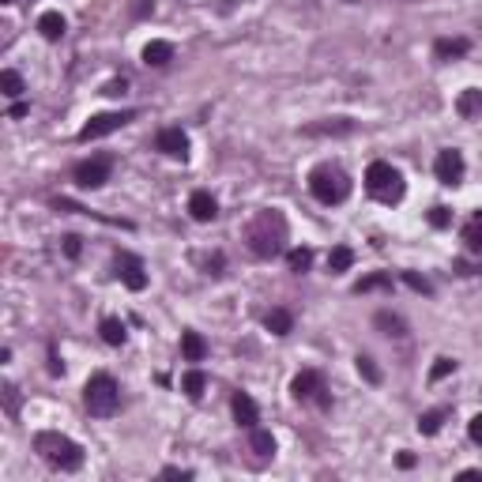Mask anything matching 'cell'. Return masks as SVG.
<instances>
[{
	"label": "cell",
	"mask_w": 482,
	"mask_h": 482,
	"mask_svg": "<svg viewBox=\"0 0 482 482\" xmlns=\"http://www.w3.org/2000/svg\"><path fill=\"white\" fill-rule=\"evenodd\" d=\"M463 245H467V252L482 257V211H475V215L467 219V226H463Z\"/></svg>",
	"instance_id": "obj_21"
},
{
	"label": "cell",
	"mask_w": 482,
	"mask_h": 482,
	"mask_svg": "<svg viewBox=\"0 0 482 482\" xmlns=\"http://www.w3.org/2000/svg\"><path fill=\"white\" fill-rule=\"evenodd\" d=\"M136 117L132 110H113V113H95L87 120L83 128H79V140L91 143V140H102V136H110V132H117L120 125H128V120Z\"/></svg>",
	"instance_id": "obj_8"
},
{
	"label": "cell",
	"mask_w": 482,
	"mask_h": 482,
	"mask_svg": "<svg viewBox=\"0 0 482 482\" xmlns=\"http://www.w3.org/2000/svg\"><path fill=\"white\" fill-rule=\"evenodd\" d=\"M181 354H185V362H204L207 358L204 336H200V332H185V336H181Z\"/></svg>",
	"instance_id": "obj_19"
},
{
	"label": "cell",
	"mask_w": 482,
	"mask_h": 482,
	"mask_svg": "<svg viewBox=\"0 0 482 482\" xmlns=\"http://www.w3.org/2000/svg\"><path fill=\"white\" fill-rule=\"evenodd\" d=\"M125 91H128V79H125V76H120V79H110V83H106V87H102V95H110V98H117V95H125Z\"/></svg>",
	"instance_id": "obj_34"
},
{
	"label": "cell",
	"mask_w": 482,
	"mask_h": 482,
	"mask_svg": "<svg viewBox=\"0 0 482 482\" xmlns=\"http://www.w3.org/2000/svg\"><path fill=\"white\" fill-rule=\"evenodd\" d=\"M264 328L272 332V336H290L294 332V317H290V309H272L264 317Z\"/></svg>",
	"instance_id": "obj_22"
},
{
	"label": "cell",
	"mask_w": 482,
	"mask_h": 482,
	"mask_svg": "<svg viewBox=\"0 0 482 482\" xmlns=\"http://www.w3.org/2000/svg\"><path fill=\"white\" fill-rule=\"evenodd\" d=\"M290 396L298 399V404H320V407L332 404V399H328V384H324V377H320L317 369H302L298 377L290 381Z\"/></svg>",
	"instance_id": "obj_6"
},
{
	"label": "cell",
	"mask_w": 482,
	"mask_h": 482,
	"mask_svg": "<svg viewBox=\"0 0 482 482\" xmlns=\"http://www.w3.org/2000/svg\"><path fill=\"white\" fill-rule=\"evenodd\" d=\"M98 332H102V339L110 343V347H120V343H125V324H120L117 317H106Z\"/></svg>",
	"instance_id": "obj_27"
},
{
	"label": "cell",
	"mask_w": 482,
	"mask_h": 482,
	"mask_svg": "<svg viewBox=\"0 0 482 482\" xmlns=\"http://www.w3.org/2000/svg\"><path fill=\"white\" fill-rule=\"evenodd\" d=\"M252 437V452H260V456H272V452H275V437L272 434H267V430H260V426H252V430H249Z\"/></svg>",
	"instance_id": "obj_28"
},
{
	"label": "cell",
	"mask_w": 482,
	"mask_h": 482,
	"mask_svg": "<svg viewBox=\"0 0 482 482\" xmlns=\"http://www.w3.org/2000/svg\"><path fill=\"white\" fill-rule=\"evenodd\" d=\"M287 264H290V272H309L313 252H309V249H290V252H287Z\"/></svg>",
	"instance_id": "obj_30"
},
{
	"label": "cell",
	"mask_w": 482,
	"mask_h": 482,
	"mask_svg": "<svg viewBox=\"0 0 482 482\" xmlns=\"http://www.w3.org/2000/svg\"><path fill=\"white\" fill-rule=\"evenodd\" d=\"M245 241H249L252 257H260V260L279 257V252L287 249V219H283V211H275V207L260 211V215L245 226Z\"/></svg>",
	"instance_id": "obj_1"
},
{
	"label": "cell",
	"mask_w": 482,
	"mask_h": 482,
	"mask_svg": "<svg viewBox=\"0 0 482 482\" xmlns=\"http://www.w3.org/2000/svg\"><path fill=\"white\" fill-rule=\"evenodd\" d=\"M456 272H460V275H478L482 267H478V264H471V260H456Z\"/></svg>",
	"instance_id": "obj_38"
},
{
	"label": "cell",
	"mask_w": 482,
	"mask_h": 482,
	"mask_svg": "<svg viewBox=\"0 0 482 482\" xmlns=\"http://www.w3.org/2000/svg\"><path fill=\"white\" fill-rule=\"evenodd\" d=\"M448 419V407H437V411H426L422 419H419V430L426 434V437H434L437 430H441V422Z\"/></svg>",
	"instance_id": "obj_26"
},
{
	"label": "cell",
	"mask_w": 482,
	"mask_h": 482,
	"mask_svg": "<svg viewBox=\"0 0 482 482\" xmlns=\"http://www.w3.org/2000/svg\"><path fill=\"white\" fill-rule=\"evenodd\" d=\"M351 264H354V249H351V245H336V249L328 252V272H332V275L351 272Z\"/></svg>",
	"instance_id": "obj_23"
},
{
	"label": "cell",
	"mask_w": 482,
	"mask_h": 482,
	"mask_svg": "<svg viewBox=\"0 0 482 482\" xmlns=\"http://www.w3.org/2000/svg\"><path fill=\"white\" fill-rule=\"evenodd\" d=\"M8 117H11V120H16V117H26V106H23V102H16V106L8 110Z\"/></svg>",
	"instance_id": "obj_42"
},
{
	"label": "cell",
	"mask_w": 482,
	"mask_h": 482,
	"mask_svg": "<svg viewBox=\"0 0 482 482\" xmlns=\"http://www.w3.org/2000/svg\"><path fill=\"white\" fill-rule=\"evenodd\" d=\"M309 193H313L324 207H336V204H343V200L351 196V178H347L339 166L324 163V166H317V170L309 173Z\"/></svg>",
	"instance_id": "obj_3"
},
{
	"label": "cell",
	"mask_w": 482,
	"mask_h": 482,
	"mask_svg": "<svg viewBox=\"0 0 482 482\" xmlns=\"http://www.w3.org/2000/svg\"><path fill=\"white\" fill-rule=\"evenodd\" d=\"M392 287V275L388 272H377V275H366L362 283L354 287V294H369V290H388Z\"/></svg>",
	"instance_id": "obj_29"
},
{
	"label": "cell",
	"mask_w": 482,
	"mask_h": 482,
	"mask_svg": "<svg viewBox=\"0 0 482 482\" xmlns=\"http://www.w3.org/2000/svg\"><path fill=\"white\" fill-rule=\"evenodd\" d=\"M456 113H460L463 120H482V91H478V87L460 91V98H456Z\"/></svg>",
	"instance_id": "obj_15"
},
{
	"label": "cell",
	"mask_w": 482,
	"mask_h": 482,
	"mask_svg": "<svg viewBox=\"0 0 482 482\" xmlns=\"http://www.w3.org/2000/svg\"><path fill=\"white\" fill-rule=\"evenodd\" d=\"M79 249H83V245H79V237H76V234L64 237V252H68V257H79Z\"/></svg>",
	"instance_id": "obj_37"
},
{
	"label": "cell",
	"mask_w": 482,
	"mask_h": 482,
	"mask_svg": "<svg viewBox=\"0 0 482 482\" xmlns=\"http://www.w3.org/2000/svg\"><path fill=\"white\" fill-rule=\"evenodd\" d=\"M110 170H113V158L110 155H95V158H83L72 178H76L79 189H102V185L110 181Z\"/></svg>",
	"instance_id": "obj_7"
},
{
	"label": "cell",
	"mask_w": 482,
	"mask_h": 482,
	"mask_svg": "<svg viewBox=\"0 0 482 482\" xmlns=\"http://www.w3.org/2000/svg\"><path fill=\"white\" fill-rule=\"evenodd\" d=\"M467 49H471L467 38H441V42H434V57L437 61H456V57H463Z\"/></svg>",
	"instance_id": "obj_18"
},
{
	"label": "cell",
	"mask_w": 482,
	"mask_h": 482,
	"mask_svg": "<svg viewBox=\"0 0 482 482\" xmlns=\"http://www.w3.org/2000/svg\"><path fill=\"white\" fill-rule=\"evenodd\" d=\"M404 283H407L411 290H419V294H434V287H430V279H422L419 272H404Z\"/></svg>",
	"instance_id": "obj_32"
},
{
	"label": "cell",
	"mask_w": 482,
	"mask_h": 482,
	"mask_svg": "<svg viewBox=\"0 0 482 482\" xmlns=\"http://www.w3.org/2000/svg\"><path fill=\"white\" fill-rule=\"evenodd\" d=\"M366 189H369L373 200H381V204H399L404 193H407V185H404V173H399L392 163H369Z\"/></svg>",
	"instance_id": "obj_4"
},
{
	"label": "cell",
	"mask_w": 482,
	"mask_h": 482,
	"mask_svg": "<svg viewBox=\"0 0 482 482\" xmlns=\"http://www.w3.org/2000/svg\"><path fill=\"white\" fill-rule=\"evenodd\" d=\"M204 388H207V373L204 369H189L181 377V392L189 399H200V396H204Z\"/></svg>",
	"instance_id": "obj_24"
},
{
	"label": "cell",
	"mask_w": 482,
	"mask_h": 482,
	"mask_svg": "<svg viewBox=\"0 0 482 482\" xmlns=\"http://www.w3.org/2000/svg\"><path fill=\"white\" fill-rule=\"evenodd\" d=\"M373 324H377L384 336H396V339H404L407 336V320L404 317H396V313H388V309H381L377 317H373Z\"/></svg>",
	"instance_id": "obj_20"
},
{
	"label": "cell",
	"mask_w": 482,
	"mask_h": 482,
	"mask_svg": "<svg viewBox=\"0 0 482 482\" xmlns=\"http://www.w3.org/2000/svg\"><path fill=\"white\" fill-rule=\"evenodd\" d=\"M358 373H362V377H366L369 384H381V369L373 366L369 354H358Z\"/></svg>",
	"instance_id": "obj_31"
},
{
	"label": "cell",
	"mask_w": 482,
	"mask_h": 482,
	"mask_svg": "<svg viewBox=\"0 0 482 482\" xmlns=\"http://www.w3.org/2000/svg\"><path fill=\"white\" fill-rule=\"evenodd\" d=\"M38 31H42V38H46V42H61V38H64V31H68V23H64V16H61V11H46V16L38 19Z\"/></svg>",
	"instance_id": "obj_17"
},
{
	"label": "cell",
	"mask_w": 482,
	"mask_h": 482,
	"mask_svg": "<svg viewBox=\"0 0 482 482\" xmlns=\"http://www.w3.org/2000/svg\"><path fill=\"white\" fill-rule=\"evenodd\" d=\"M351 132H354V120L332 117V120H317V125H305L302 136H351Z\"/></svg>",
	"instance_id": "obj_14"
},
{
	"label": "cell",
	"mask_w": 482,
	"mask_h": 482,
	"mask_svg": "<svg viewBox=\"0 0 482 482\" xmlns=\"http://www.w3.org/2000/svg\"><path fill=\"white\" fill-rule=\"evenodd\" d=\"M230 407H234V419H237V426H245V430H252V426H260V411H257V404H252V396H249V392H234Z\"/></svg>",
	"instance_id": "obj_13"
},
{
	"label": "cell",
	"mask_w": 482,
	"mask_h": 482,
	"mask_svg": "<svg viewBox=\"0 0 482 482\" xmlns=\"http://www.w3.org/2000/svg\"><path fill=\"white\" fill-rule=\"evenodd\" d=\"M463 155L456 151V147H448V151H437L434 158V173H437V181L441 185H460L463 181Z\"/></svg>",
	"instance_id": "obj_9"
},
{
	"label": "cell",
	"mask_w": 482,
	"mask_h": 482,
	"mask_svg": "<svg viewBox=\"0 0 482 482\" xmlns=\"http://www.w3.org/2000/svg\"><path fill=\"white\" fill-rule=\"evenodd\" d=\"M4 4H11V0H4Z\"/></svg>",
	"instance_id": "obj_43"
},
{
	"label": "cell",
	"mask_w": 482,
	"mask_h": 482,
	"mask_svg": "<svg viewBox=\"0 0 482 482\" xmlns=\"http://www.w3.org/2000/svg\"><path fill=\"white\" fill-rule=\"evenodd\" d=\"M467 437H471L475 445H482V414H475V419L467 422Z\"/></svg>",
	"instance_id": "obj_36"
},
{
	"label": "cell",
	"mask_w": 482,
	"mask_h": 482,
	"mask_svg": "<svg viewBox=\"0 0 482 482\" xmlns=\"http://www.w3.org/2000/svg\"><path fill=\"white\" fill-rule=\"evenodd\" d=\"M173 61V46L163 42V38H155V42L143 46V64H151V68H163V64Z\"/></svg>",
	"instance_id": "obj_16"
},
{
	"label": "cell",
	"mask_w": 482,
	"mask_h": 482,
	"mask_svg": "<svg viewBox=\"0 0 482 482\" xmlns=\"http://www.w3.org/2000/svg\"><path fill=\"white\" fill-rule=\"evenodd\" d=\"M34 452L49 467H57V471H79V467H83V448H79L72 437L53 434V430L34 434Z\"/></svg>",
	"instance_id": "obj_2"
},
{
	"label": "cell",
	"mask_w": 482,
	"mask_h": 482,
	"mask_svg": "<svg viewBox=\"0 0 482 482\" xmlns=\"http://www.w3.org/2000/svg\"><path fill=\"white\" fill-rule=\"evenodd\" d=\"M83 404L95 419H110L120 407V384L110 377V373H95L83 388Z\"/></svg>",
	"instance_id": "obj_5"
},
{
	"label": "cell",
	"mask_w": 482,
	"mask_h": 482,
	"mask_svg": "<svg viewBox=\"0 0 482 482\" xmlns=\"http://www.w3.org/2000/svg\"><path fill=\"white\" fill-rule=\"evenodd\" d=\"M189 215L196 219V222H211L219 215V204H215V196H211L207 189H196L193 196H189Z\"/></svg>",
	"instance_id": "obj_12"
},
{
	"label": "cell",
	"mask_w": 482,
	"mask_h": 482,
	"mask_svg": "<svg viewBox=\"0 0 482 482\" xmlns=\"http://www.w3.org/2000/svg\"><path fill=\"white\" fill-rule=\"evenodd\" d=\"M452 369H456V362H452V358H437V366L430 369V377H434V381H441V377H448Z\"/></svg>",
	"instance_id": "obj_33"
},
{
	"label": "cell",
	"mask_w": 482,
	"mask_h": 482,
	"mask_svg": "<svg viewBox=\"0 0 482 482\" xmlns=\"http://www.w3.org/2000/svg\"><path fill=\"white\" fill-rule=\"evenodd\" d=\"M430 222L437 226V230H445V226L452 222V211H448V207H434V211H430Z\"/></svg>",
	"instance_id": "obj_35"
},
{
	"label": "cell",
	"mask_w": 482,
	"mask_h": 482,
	"mask_svg": "<svg viewBox=\"0 0 482 482\" xmlns=\"http://www.w3.org/2000/svg\"><path fill=\"white\" fill-rule=\"evenodd\" d=\"M132 11H136V16H151V11H155V0H136V4H132Z\"/></svg>",
	"instance_id": "obj_39"
},
{
	"label": "cell",
	"mask_w": 482,
	"mask_h": 482,
	"mask_svg": "<svg viewBox=\"0 0 482 482\" xmlns=\"http://www.w3.org/2000/svg\"><path fill=\"white\" fill-rule=\"evenodd\" d=\"M4 396H8V414H16V407H19V399H16V388H11V384H4Z\"/></svg>",
	"instance_id": "obj_41"
},
{
	"label": "cell",
	"mask_w": 482,
	"mask_h": 482,
	"mask_svg": "<svg viewBox=\"0 0 482 482\" xmlns=\"http://www.w3.org/2000/svg\"><path fill=\"white\" fill-rule=\"evenodd\" d=\"M163 478H193V471H185V467H166Z\"/></svg>",
	"instance_id": "obj_40"
},
{
	"label": "cell",
	"mask_w": 482,
	"mask_h": 482,
	"mask_svg": "<svg viewBox=\"0 0 482 482\" xmlns=\"http://www.w3.org/2000/svg\"><path fill=\"white\" fill-rule=\"evenodd\" d=\"M0 91H4V98H19L23 95V76L16 68H4L0 72Z\"/></svg>",
	"instance_id": "obj_25"
},
{
	"label": "cell",
	"mask_w": 482,
	"mask_h": 482,
	"mask_svg": "<svg viewBox=\"0 0 482 482\" xmlns=\"http://www.w3.org/2000/svg\"><path fill=\"white\" fill-rule=\"evenodd\" d=\"M155 147L163 155H170V158H189V136L178 128V125H170V128H163L155 136Z\"/></svg>",
	"instance_id": "obj_11"
},
{
	"label": "cell",
	"mask_w": 482,
	"mask_h": 482,
	"mask_svg": "<svg viewBox=\"0 0 482 482\" xmlns=\"http://www.w3.org/2000/svg\"><path fill=\"white\" fill-rule=\"evenodd\" d=\"M117 275L120 283H125L128 290H143L147 287V267L140 257H132V252H117Z\"/></svg>",
	"instance_id": "obj_10"
}]
</instances>
